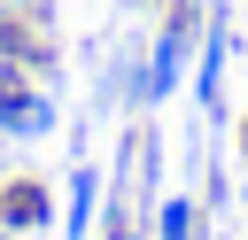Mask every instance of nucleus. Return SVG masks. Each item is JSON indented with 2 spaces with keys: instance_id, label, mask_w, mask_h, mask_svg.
<instances>
[{
  "instance_id": "1",
  "label": "nucleus",
  "mask_w": 248,
  "mask_h": 240,
  "mask_svg": "<svg viewBox=\"0 0 248 240\" xmlns=\"http://www.w3.org/2000/svg\"><path fill=\"white\" fill-rule=\"evenodd\" d=\"M202 31H209V8H202V0H170L163 31H155V46H147V101H170V93L186 85V62H194Z\"/></svg>"
},
{
  "instance_id": "2",
  "label": "nucleus",
  "mask_w": 248,
  "mask_h": 240,
  "mask_svg": "<svg viewBox=\"0 0 248 240\" xmlns=\"http://www.w3.org/2000/svg\"><path fill=\"white\" fill-rule=\"evenodd\" d=\"M46 132H54V101L0 62V139H46Z\"/></svg>"
},
{
  "instance_id": "3",
  "label": "nucleus",
  "mask_w": 248,
  "mask_h": 240,
  "mask_svg": "<svg viewBox=\"0 0 248 240\" xmlns=\"http://www.w3.org/2000/svg\"><path fill=\"white\" fill-rule=\"evenodd\" d=\"M0 225L23 232V240L46 232V225H54V186H46V178H0Z\"/></svg>"
},
{
  "instance_id": "4",
  "label": "nucleus",
  "mask_w": 248,
  "mask_h": 240,
  "mask_svg": "<svg viewBox=\"0 0 248 240\" xmlns=\"http://www.w3.org/2000/svg\"><path fill=\"white\" fill-rule=\"evenodd\" d=\"M225 62H232V31H225V15H209L202 46H194V101H202V108L225 101Z\"/></svg>"
},
{
  "instance_id": "5",
  "label": "nucleus",
  "mask_w": 248,
  "mask_h": 240,
  "mask_svg": "<svg viewBox=\"0 0 248 240\" xmlns=\"http://www.w3.org/2000/svg\"><path fill=\"white\" fill-rule=\"evenodd\" d=\"M101 201H108V194H101V170L78 163V170H70V201H62V240H85L93 217H101Z\"/></svg>"
},
{
  "instance_id": "6",
  "label": "nucleus",
  "mask_w": 248,
  "mask_h": 240,
  "mask_svg": "<svg viewBox=\"0 0 248 240\" xmlns=\"http://www.w3.org/2000/svg\"><path fill=\"white\" fill-rule=\"evenodd\" d=\"M147 240H202V201L194 194H170L163 209H155V232Z\"/></svg>"
},
{
  "instance_id": "7",
  "label": "nucleus",
  "mask_w": 248,
  "mask_h": 240,
  "mask_svg": "<svg viewBox=\"0 0 248 240\" xmlns=\"http://www.w3.org/2000/svg\"><path fill=\"white\" fill-rule=\"evenodd\" d=\"M116 93H124V108H147V62H140V54L116 62Z\"/></svg>"
},
{
  "instance_id": "8",
  "label": "nucleus",
  "mask_w": 248,
  "mask_h": 240,
  "mask_svg": "<svg viewBox=\"0 0 248 240\" xmlns=\"http://www.w3.org/2000/svg\"><path fill=\"white\" fill-rule=\"evenodd\" d=\"M8 8H23V15H39V8H46V0H8Z\"/></svg>"
},
{
  "instance_id": "9",
  "label": "nucleus",
  "mask_w": 248,
  "mask_h": 240,
  "mask_svg": "<svg viewBox=\"0 0 248 240\" xmlns=\"http://www.w3.org/2000/svg\"><path fill=\"white\" fill-rule=\"evenodd\" d=\"M0 240H23V232H8V225H0Z\"/></svg>"
},
{
  "instance_id": "10",
  "label": "nucleus",
  "mask_w": 248,
  "mask_h": 240,
  "mask_svg": "<svg viewBox=\"0 0 248 240\" xmlns=\"http://www.w3.org/2000/svg\"><path fill=\"white\" fill-rule=\"evenodd\" d=\"M240 209H248V186H240Z\"/></svg>"
},
{
  "instance_id": "11",
  "label": "nucleus",
  "mask_w": 248,
  "mask_h": 240,
  "mask_svg": "<svg viewBox=\"0 0 248 240\" xmlns=\"http://www.w3.org/2000/svg\"><path fill=\"white\" fill-rule=\"evenodd\" d=\"M240 147H248V124H240Z\"/></svg>"
},
{
  "instance_id": "12",
  "label": "nucleus",
  "mask_w": 248,
  "mask_h": 240,
  "mask_svg": "<svg viewBox=\"0 0 248 240\" xmlns=\"http://www.w3.org/2000/svg\"><path fill=\"white\" fill-rule=\"evenodd\" d=\"M132 240H140V232H132Z\"/></svg>"
}]
</instances>
